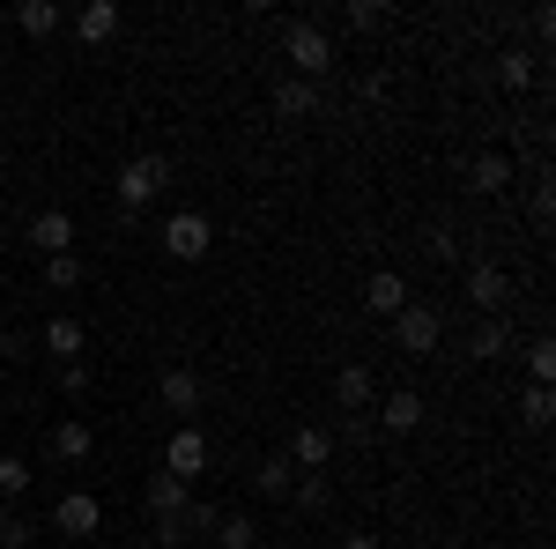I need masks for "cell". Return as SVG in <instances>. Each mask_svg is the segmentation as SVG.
Masks as SVG:
<instances>
[{
  "mask_svg": "<svg viewBox=\"0 0 556 549\" xmlns=\"http://www.w3.org/2000/svg\"><path fill=\"white\" fill-rule=\"evenodd\" d=\"M282 60H290L298 83H327V75H334V38H327L319 23H290V30H282Z\"/></svg>",
  "mask_w": 556,
  "mask_h": 549,
  "instance_id": "obj_1",
  "label": "cell"
},
{
  "mask_svg": "<svg viewBox=\"0 0 556 549\" xmlns=\"http://www.w3.org/2000/svg\"><path fill=\"white\" fill-rule=\"evenodd\" d=\"M172 186V164L164 157H127L119 164V178H112V194H119V215H141L156 194Z\"/></svg>",
  "mask_w": 556,
  "mask_h": 549,
  "instance_id": "obj_2",
  "label": "cell"
},
{
  "mask_svg": "<svg viewBox=\"0 0 556 549\" xmlns=\"http://www.w3.org/2000/svg\"><path fill=\"white\" fill-rule=\"evenodd\" d=\"M208 467H215V446H208V431H201V423H178L172 438H164V475H178V483L193 490V483H201Z\"/></svg>",
  "mask_w": 556,
  "mask_h": 549,
  "instance_id": "obj_3",
  "label": "cell"
},
{
  "mask_svg": "<svg viewBox=\"0 0 556 549\" xmlns=\"http://www.w3.org/2000/svg\"><path fill=\"white\" fill-rule=\"evenodd\" d=\"M393 341H401L408 357H430V349L445 341V312H438V304H416V297H408V304L393 312Z\"/></svg>",
  "mask_w": 556,
  "mask_h": 549,
  "instance_id": "obj_4",
  "label": "cell"
},
{
  "mask_svg": "<svg viewBox=\"0 0 556 549\" xmlns=\"http://www.w3.org/2000/svg\"><path fill=\"white\" fill-rule=\"evenodd\" d=\"M164 253H172V260H208L215 253V223L201 209L164 215Z\"/></svg>",
  "mask_w": 556,
  "mask_h": 549,
  "instance_id": "obj_5",
  "label": "cell"
},
{
  "mask_svg": "<svg viewBox=\"0 0 556 549\" xmlns=\"http://www.w3.org/2000/svg\"><path fill=\"white\" fill-rule=\"evenodd\" d=\"M468 304L482 320H497L505 304H513V267H497V260H475L468 267Z\"/></svg>",
  "mask_w": 556,
  "mask_h": 549,
  "instance_id": "obj_6",
  "label": "cell"
},
{
  "mask_svg": "<svg viewBox=\"0 0 556 549\" xmlns=\"http://www.w3.org/2000/svg\"><path fill=\"white\" fill-rule=\"evenodd\" d=\"M52 527H60L67 542H89V535L104 527V506H97V490H67V498L52 506Z\"/></svg>",
  "mask_w": 556,
  "mask_h": 549,
  "instance_id": "obj_7",
  "label": "cell"
},
{
  "mask_svg": "<svg viewBox=\"0 0 556 549\" xmlns=\"http://www.w3.org/2000/svg\"><path fill=\"white\" fill-rule=\"evenodd\" d=\"M156 401H164V409H172V416H201V401H208V386H201V372H186V364H172V372H164V379H156Z\"/></svg>",
  "mask_w": 556,
  "mask_h": 549,
  "instance_id": "obj_8",
  "label": "cell"
},
{
  "mask_svg": "<svg viewBox=\"0 0 556 549\" xmlns=\"http://www.w3.org/2000/svg\"><path fill=\"white\" fill-rule=\"evenodd\" d=\"M379 431L386 438H408V431H424V394L416 386H393L379 401Z\"/></svg>",
  "mask_w": 556,
  "mask_h": 549,
  "instance_id": "obj_9",
  "label": "cell"
},
{
  "mask_svg": "<svg viewBox=\"0 0 556 549\" xmlns=\"http://www.w3.org/2000/svg\"><path fill=\"white\" fill-rule=\"evenodd\" d=\"M290 467H298V475H327V467H334V431L304 423L298 438H290Z\"/></svg>",
  "mask_w": 556,
  "mask_h": 549,
  "instance_id": "obj_10",
  "label": "cell"
},
{
  "mask_svg": "<svg viewBox=\"0 0 556 549\" xmlns=\"http://www.w3.org/2000/svg\"><path fill=\"white\" fill-rule=\"evenodd\" d=\"M401 304H408V275H401V267H371V275H364V312L393 320Z\"/></svg>",
  "mask_w": 556,
  "mask_h": 549,
  "instance_id": "obj_11",
  "label": "cell"
},
{
  "mask_svg": "<svg viewBox=\"0 0 556 549\" xmlns=\"http://www.w3.org/2000/svg\"><path fill=\"white\" fill-rule=\"evenodd\" d=\"M30 246H38L45 260L75 253V215H67V209H38V215H30Z\"/></svg>",
  "mask_w": 556,
  "mask_h": 549,
  "instance_id": "obj_12",
  "label": "cell"
},
{
  "mask_svg": "<svg viewBox=\"0 0 556 549\" xmlns=\"http://www.w3.org/2000/svg\"><path fill=\"white\" fill-rule=\"evenodd\" d=\"M89 453H97V431H89L83 416H67V423H52V461L60 467H83Z\"/></svg>",
  "mask_w": 556,
  "mask_h": 549,
  "instance_id": "obj_13",
  "label": "cell"
},
{
  "mask_svg": "<svg viewBox=\"0 0 556 549\" xmlns=\"http://www.w3.org/2000/svg\"><path fill=\"white\" fill-rule=\"evenodd\" d=\"M45 349H52L60 364H83V349H89V327L75 320V312H60V320H45Z\"/></svg>",
  "mask_w": 556,
  "mask_h": 549,
  "instance_id": "obj_14",
  "label": "cell"
},
{
  "mask_svg": "<svg viewBox=\"0 0 556 549\" xmlns=\"http://www.w3.org/2000/svg\"><path fill=\"white\" fill-rule=\"evenodd\" d=\"M312 112H319V83L275 75V120H312Z\"/></svg>",
  "mask_w": 556,
  "mask_h": 549,
  "instance_id": "obj_15",
  "label": "cell"
},
{
  "mask_svg": "<svg viewBox=\"0 0 556 549\" xmlns=\"http://www.w3.org/2000/svg\"><path fill=\"white\" fill-rule=\"evenodd\" d=\"M75 38H83V45L119 38V8H112V0H89V8H75Z\"/></svg>",
  "mask_w": 556,
  "mask_h": 549,
  "instance_id": "obj_16",
  "label": "cell"
},
{
  "mask_svg": "<svg viewBox=\"0 0 556 549\" xmlns=\"http://www.w3.org/2000/svg\"><path fill=\"white\" fill-rule=\"evenodd\" d=\"M468 186L475 194H505V186H513V157H505V149H482L468 164Z\"/></svg>",
  "mask_w": 556,
  "mask_h": 549,
  "instance_id": "obj_17",
  "label": "cell"
},
{
  "mask_svg": "<svg viewBox=\"0 0 556 549\" xmlns=\"http://www.w3.org/2000/svg\"><path fill=\"white\" fill-rule=\"evenodd\" d=\"M505 349H513V327H505V320H482V327L468 335V357H475V364H497Z\"/></svg>",
  "mask_w": 556,
  "mask_h": 549,
  "instance_id": "obj_18",
  "label": "cell"
},
{
  "mask_svg": "<svg viewBox=\"0 0 556 549\" xmlns=\"http://www.w3.org/2000/svg\"><path fill=\"white\" fill-rule=\"evenodd\" d=\"M253 483H260V498H290V490H298V467H290V453H267Z\"/></svg>",
  "mask_w": 556,
  "mask_h": 549,
  "instance_id": "obj_19",
  "label": "cell"
},
{
  "mask_svg": "<svg viewBox=\"0 0 556 549\" xmlns=\"http://www.w3.org/2000/svg\"><path fill=\"white\" fill-rule=\"evenodd\" d=\"M30 483H38V467L23 461V453H0V498H8V506L30 498Z\"/></svg>",
  "mask_w": 556,
  "mask_h": 549,
  "instance_id": "obj_20",
  "label": "cell"
},
{
  "mask_svg": "<svg viewBox=\"0 0 556 549\" xmlns=\"http://www.w3.org/2000/svg\"><path fill=\"white\" fill-rule=\"evenodd\" d=\"M15 30H23V38H52V30H60V8H52V0H23V8H15Z\"/></svg>",
  "mask_w": 556,
  "mask_h": 549,
  "instance_id": "obj_21",
  "label": "cell"
},
{
  "mask_svg": "<svg viewBox=\"0 0 556 549\" xmlns=\"http://www.w3.org/2000/svg\"><path fill=\"white\" fill-rule=\"evenodd\" d=\"M334 401H342V409H364V401H371V372H364V364H342V372H334Z\"/></svg>",
  "mask_w": 556,
  "mask_h": 549,
  "instance_id": "obj_22",
  "label": "cell"
},
{
  "mask_svg": "<svg viewBox=\"0 0 556 549\" xmlns=\"http://www.w3.org/2000/svg\"><path fill=\"white\" fill-rule=\"evenodd\" d=\"M527 83H534V60H527V52H505V60H497V89H505V97H519Z\"/></svg>",
  "mask_w": 556,
  "mask_h": 549,
  "instance_id": "obj_23",
  "label": "cell"
},
{
  "mask_svg": "<svg viewBox=\"0 0 556 549\" xmlns=\"http://www.w3.org/2000/svg\"><path fill=\"white\" fill-rule=\"evenodd\" d=\"M215 542H223V549H253V542H260V527L245 520V512H230V520H215Z\"/></svg>",
  "mask_w": 556,
  "mask_h": 549,
  "instance_id": "obj_24",
  "label": "cell"
},
{
  "mask_svg": "<svg viewBox=\"0 0 556 549\" xmlns=\"http://www.w3.org/2000/svg\"><path fill=\"white\" fill-rule=\"evenodd\" d=\"M527 372H534V386H549V379H556V341H549V335L527 341Z\"/></svg>",
  "mask_w": 556,
  "mask_h": 549,
  "instance_id": "obj_25",
  "label": "cell"
},
{
  "mask_svg": "<svg viewBox=\"0 0 556 549\" xmlns=\"http://www.w3.org/2000/svg\"><path fill=\"white\" fill-rule=\"evenodd\" d=\"M45 283H52V290H83V260L52 253V260H45Z\"/></svg>",
  "mask_w": 556,
  "mask_h": 549,
  "instance_id": "obj_26",
  "label": "cell"
},
{
  "mask_svg": "<svg viewBox=\"0 0 556 549\" xmlns=\"http://www.w3.org/2000/svg\"><path fill=\"white\" fill-rule=\"evenodd\" d=\"M519 416L534 423V431H542V423L556 416V401H549V386H527V401H519Z\"/></svg>",
  "mask_w": 556,
  "mask_h": 549,
  "instance_id": "obj_27",
  "label": "cell"
},
{
  "mask_svg": "<svg viewBox=\"0 0 556 549\" xmlns=\"http://www.w3.org/2000/svg\"><path fill=\"white\" fill-rule=\"evenodd\" d=\"M30 535H38V527H30L23 512H0V549H23Z\"/></svg>",
  "mask_w": 556,
  "mask_h": 549,
  "instance_id": "obj_28",
  "label": "cell"
},
{
  "mask_svg": "<svg viewBox=\"0 0 556 549\" xmlns=\"http://www.w3.org/2000/svg\"><path fill=\"white\" fill-rule=\"evenodd\" d=\"M379 23H386L379 0H356V8H349V30H379Z\"/></svg>",
  "mask_w": 556,
  "mask_h": 549,
  "instance_id": "obj_29",
  "label": "cell"
},
{
  "mask_svg": "<svg viewBox=\"0 0 556 549\" xmlns=\"http://www.w3.org/2000/svg\"><path fill=\"white\" fill-rule=\"evenodd\" d=\"M298 506H312V512L327 506V475H298Z\"/></svg>",
  "mask_w": 556,
  "mask_h": 549,
  "instance_id": "obj_30",
  "label": "cell"
},
{
  "mask_svg": "<svg viewBox=\"0 0 556 549\" xmlns=\"http://www.w3.org/2000/svg\"><path fill=\"white\" fill-rule=\"evenodd\" d=\"M60 386L67 394H89V364H60Z\"/></svg>",
  "mask_w": 556,
  "mask_h": 549,
  "instance_id": "obj_31",
  "label": "cell"
},
{
  "mask_svg": "<svg viewBox=\"0 0 556 549\" xmlns=\"http://www.w3.org/2000/svg\"><path fill=\"white\" fill-rule=\"evenodd\" d=\"M342 549H386V542H379V535H371V527H356V535H349Z\"/></svg>",
  "mask_w": 556,
  "mask_h": 549,
  "instance_id": "obj_32",
  "label": "cell"
},
{
  "mask_svg": "<svg viewBox=\"0 0 556 549\" xmlns=\"http://www.w3.org/2000/svg\"><path fill=\"white\" fill-rule=\"evenodd\" d=\"M0 341H8V312H0Z\"/></svg>",
  "mask_w": 556,
  "mask_h": 549,
  "instance_id": "obj_33",
  "label": "cell"
},
{
  "mask_svg": "<svg viewBox=\"0 0 556 549\" xmlns=\"http://www.w3.org/2000/svg\"><path fill=\"white\" fill-rule=\"evenodd\" d=\"M0 127H8V104H0Z\"/></svg>",
  "mask_w": 556,
  "mask_h": 549,
  "instance_id": "obj_34",
  "label": "cell"
}]
</instances>
